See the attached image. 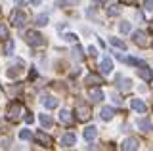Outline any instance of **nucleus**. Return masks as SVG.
Listing matches in <instances>:
<instances>
[{
	"label": "nucleus",
	"instance_id": "obj_25",
	"mask_svg": "<svg viewBox=\"0 0 153 151\" xmlns=\"http://www.w3.org/2000/svg\"><path fill=\"white\" fill-rule=\"evenodd\" d=\"M35 23H36L38 27L48 25V16H46V13H40V16H36V17H35Z\"/></svg>",
	"mask_w": 153,
	"mask_h": 151
},
{
	"label": "nucleus",
	"instance_id": "obj_24",
	"mask_svg": "<svg viewBox=\"0 0 153 151\" xmlns=\"http://www.w3.org/2000/svg\"><path fill=\"white\" fill-rule=\"evenodd\" d=\"M59 121H61V122H65V124H69V122L73 121V119H71V111L61 109V113H59Z\"/></svg>",
	"mask_w": 153,
	"mask_h": 151
},
{
	"label": "nucleus",
	"instance_id": "obj_21",
	"mask_svg": "<svg viewBox=\"0 0 153 151\" xmlns=\"http://www.w3.org/2000/svg\"><path fill=\"white\" fill-rule=\"evenodd\" d=\"M13 48H16V42L12 38H6V44H4V54L6 56H12L13 54Z\"/></svg>",
	"mask_w": 153,
	"mask_h": 151
},
{
	"label": "nucleus",
	"instance_id": "obj_10",
	"mask_svg": "<svg viewBox=\"0 0 153 151\" xmlns=\"http://www.w3.org/2000/svg\"><path fill=\"white\" fill-rule=\"evenodd\" d=\"M138 75H140V78H143L146 82H149L151 78H153V73H151V69L147 67V65H142V63H140V69H138Z\"/></svg>",
	"mask_w": 153,
	"mask_h": 151
},
{
	"label": "nucleus",
	"instance_id": "obj_18",
	"mask_svg": "<svg viewBox=\"0 0 153 151\" xmlns=\"http://www.w3.org/2000/svg\"><path fill=\"white\" fill-rule=\"evenodd\" d=\"M96 134H98V128H96V126H88V128H84V140L86 141H92L96 138Z\"/></svg>",
	"mask_w": 153,
	"mask_h": 151
},
{
	"label": "nucleus",
	"instance_id": "obj_35",
	"mask_svg": "<svg viewBox=\"0 0 153 151\" xmlns=\"http://www.w3.org/2000/svg\"><path fill=\"white\" fill-rule=\"evenodd\" d=\"M88 54L92 56V58H96V56H98V52H96V48H94V46H90V48H88Z\"/></svg>",
	"mask_w": 153,
	"mask_h": 151
},
{
	"label": "nucleus",
	"instance_id": "obj_28",
	"mask_svg": "<svg viewBox=\"0 0 153 151\" xmlns=\"http://www.w3.org/2000/svg\"><path fill=\"white\" fill-rule=\"evenodd\" d=\"M73 4H79V0H61V2H57V8H65V6H73Z\"/></svg>",
	"mask_w": 153,
	"mask_h": 151
},
{
	"label": "nucleus",
	"instance_id": "obj_37",
	"mask_svg": "<svg viewBox=\"0 0 153 151\" xmlns=\"http://www.w3.org/2000/svg\"><path fill=\"white\" fill-rule=\"evenodd\" d=\"M92 2H94V4H103L105 0H92Z\"/></svg>",
	"mask_w": 153,
	"mask_h": 151
},
{
	"label": "nucleus",
	"instance_id": "obj_36",
	"mask_svg": "<svg viewBox=\"0 0 153 151\" xmlns=\"http://www.w3.org/2000/svg\"><path fill=\"white\" fill-rule=\"evenodd\" d=\"M121 2H123V4H136L138 0H121Z\"/></svg>",
	"mask_w": 153,
	"mask_h": 151
},
{
	"label": "nucleus",
	"instance_id": "obj_29",
	"mask_svg": "<svg viewBox=\"0 0 153 151\" xmlns=\"http://www.w3.org/2000/svg\"><path fill=\"white\" fill-rule=\"evenodd\" d=\"M8 38V29L4 23H0V40H6Z\"/></svg>",
	"mask_w": 153,
	"mask_h": 151
},
{
	"label": "nucleus",
	"instance_id": "obj_20",
	"mask_svg": "<svg viewBox=\"0 0 153 151\" xmlns=\"http://www.w3.org/2000/svg\"><path fill=\"white\" fill-rule=\"evenodd\" d=\"M71 54H73V59H76V61H80L84 58V52H82V46H79L76 44L73 50H71Z\"/></svg>",
	"mask_w": 153,
	"mask_h": 151
},
{
	"label": "nucleus",
	"instance_id": "obj_33",
	"mask_svg": "<svg viewBox=\"0 0 153 151\" xmlns=\"http://www.w3.org/2000/svg\"><path fill=\"white\" fill-rule=\"evenodd\" d=\"M0 147L8 149V147H10V140H8V138H2V140H0Z\"/></svg>",
	"mask_w": 153,
	"mask_h": 151
},
{
	"label": "nucleus",
	"instance_id": "obj_26",
	"mask_svg": "<svg viewBox=\"0 0 153 151\" xmlns=\"http://www.w3.org/2000/svg\"><path fill=\"white\" fill-rule=\"evenodd\" d=\"M119 31H121L123 35H126V33H130V31H132V25H130L128 21H123L121 25H119Z\"/></svg>",
	"mask_w": 153,
	"mask_h": 151
},
{
	"label": "nucleus",
	"instance_id": "obj_38",
	"mask_svg": "<svg viewBox=\"0 0 153 151\" xmlns=\"http://www.w3.org/2000/svg\"><path fill=\"white\" fill-rule=\"evenodd\" d=\"M31 2H33V4H40V0H31Z\"/></svg>",
	"mask_w": 153,
	"mask_h": 151
},
{
	"label": "nucleus",
	"instance_id": "obj_34",
	"mask_svg": "<svg viewBox=\"0 0 153 151\" xmlns=\"http://www.w3.org/2000/svg\"><path fill=\"white\" fill-rule=\"evenodd\" d=\"M33 121H35L33 113H27V117H25V122H29V124H33Z\"/></svg>",
	"mask_w": 153,
	"mask_h": 151
},
{
	"label": "nucleus",
	"instance_id": "obj_23",
	"mask_svg": "<svg viewBox=\"0 0 153 151\" xmlns=\"http://www.w3.org/2000/svg\"><path fill=\"white\" fill-rule=\"evenodd\" d=\"M38 119H40V124H42V126H46V128H50V126L54 124V119H52L50 115H46V113H44V115H40Z\"/></svg>",
	"mask_w": 153,
	"mask_h": 151
},
{
	"label": "nucleus",
	"instance_id": "obj_5",
	"mask_svg": "<svg viewBox=\"0 0 153 151\" xmlns=\"http://www.w3.org/2000/svg\"><path fill=\"white\" fill-rule=\"evenodd\" d=\"M10 19H12L13 27H23L25 21H27V16L21 10H16V12H12V17H10Z\"/></svg>",
	"mask_w": 153,
	"mask_h": 151
},
{
	"label": "nucleus",
	"instance_id": "obj_15",
	"mask_svg": "<svg viewBox=\"0 0 153 151\" xmlns=\"http://www.w3.org/2000/svg\"><path fill=\"white\" fill-rule=\"evenodd\" d=\"M21 67H23V61H17V67H16V65H12V67L8 69V77L10 78L19 77V75H21Z\"/></svg>",
	"mask_w": 153,
	"mask_h": 151
},
{
	"label": "nucleus",
	"instance_id": "obj_11",
	"mask_svg": "<svg viewBox=\"0 0 153 151\" xmlns=\"http://www.w3.org/2000/svg\"><path fill=\"white\" fill-rule=\"evenodd\" d=\"M100 71H102L103 75H109L113 71V61L109 58H103L102 61H100Z\"/></svg>",
	"mask_w": 153,
	"mask_h": 151
},
{
	"label": "nucleus",
	"instance_id": "obj_32",
	"mask_svg": "<svg viewBox=\"0 0 153 151\" xmlns=\"http://www.w3.org/2000/svg\"><path fill=\"white\" fill-rule=\"evenodd\" d=\"M143 8H146L147 12H153V0H146V2H143Z\"/></svg>",
	"mask_w": 153,
	"mask_h": 151
},
{
	"label": "nucleus",
	"instance_id": "obj_22",
	"mask_svg": "<svg viewBox=\"0 0 153 151\" xmlns=\"http://www.w3.org/2000/svg\"><path fill=\"white\" fill-rule=\"evenodd\" d=\"M111 44L115 46V48H119V50H126V42L124 40H121V38H117V36H111Z\"/></svg>",
	"mask_w": 153,
	"mask_h": 151
},
{
	"label": "nucleus",
	"instance_id": "obj_9",
	"mask_svg": "<svg viewBox=\"0 0 153 151\" xmlns=\"http://www.w3.org/2000/svg\"><path fill=\"white\" fill-rule=\"evenodd\" d=\"M35 141H36L38 145H44V147L52 145V138H50V136H46L44 132H36V134H35Z\"/></svg>",
	"mask_w": 153,
	"mask_h": 151
},
{
	"label": "nucleus",
	"instance_id": "obj_30",
	"mask_svg": "<svg viewBox=\"0 0 153 151\" xmlns=\"http://www.w3.org/2000/svg\"><path fill=\"white\" fill-rule=\"evenodd\" d=\"M63 40L65 42H76V40H79V36H76L75 33H67V35L63 36Z\"/></svg>",
	"mask_w": 153,
	"mask_h": 151
},
{
	"label": "nucleus",
	"instance_id": "obj_3",
	"mask_svg": "<svg viewBox=\"0 0 153 151\" xmlns=\"http://www.w3.org/2000/svg\"><path fill=\"white\" fill-rule=\"evenodd\" d=\"M132 38H134V44L140 46V48H149V46H151V40L147 38V35L143 31H136L132 35Z\"/></svg>",
	"mask_w": 153,
	"mask_h": 151
},
{
	"label": "nucleus",
	"instance_id": "obj_14",
	"mask_svg": "<svg viewBox=\"0 0 153 151\" xmlns=\"http://www.w3.org/2000/svg\"><path fill=\"white\" fill-rule=\"evenodd\" d=\"M42 105H44L46 109H56V107H57V100L52 98V96H44V98H42Z\"/></svg>",
	"mask_w": 153,
	"mask_h": 151
},
{
	"label": "nucleus",
	"instance_id": "obj_19",
	"mask_svg": "<svg viewBox=\"0 0 153 151\" xmlns=\"http://www.w3.org/2000/svg\"><path fill=\"white\" fill-rule=\"evenodd\" d=\"M113 117H115V109H113V107H103V109H102V119L103 121H111Z\"/></svg>",
	"mask_w": 153,
	"mask_h": 151
},
{
	"label": "nucleus",
	"instance_id": "obj_6",
	"mask_svg": "<svg viewBox=\"0 0 153 151\" xmlns=\"http://www.w3.org/2000/svg\"><path fill=\"white\" fill-rule=\"evenodd\" d=\"M115 81H117V88H119V90H123V92H128L132 88V81H130V78H126V77H123V75H117Z\"/></svg>",
	"mask_w": 153,
	"mask_h": 151
},
{
	"label": "nucleus",
	"instance_id": "obj_31",
	"mask_svg": "<svg viewBox=\"0 0 153 151\" xmlns=\"http://www.w3.org/2000/svg\"><path fill=\"white\" fill-rule=\"evenodd\" d=\"M31 130H21V132H19V138H21V140H31Z\"/></svg>",
	"mask_w": 153,
	"mask_h": 151
},
{
	"label": "nucleus",
	"instance_id": "obj_4",
	"mask_svg": "<svg viewBox=\"0 0 153 151\" xmlns=\"http://www.w3.org/2000/svg\"><path fill=\"white\" fill-rule=\"evenodd\" d=\"M76 121H80V122H86L90 119V115H92V109H90L88 105H84V103H80V105H76Z\"/></svg>",
	"mask_w": 153,
	"mask_h": 151
},
{
	"label": "nucleus",
	"instance_id": "obj_27",
	"mask_svg": "<svg viewBox=\"0 0 153 151\" xmlns=\"http://www.w3.org/2000/svg\"><path fill=\"white\" fill-rule=\"evenodd\" d=\"M119 13H121V8L115 6V4L107 8V16H109V17H115V16H119Z\"/></svg>",
	"mask_w": 153,
	"mask_h": 151
},
{
	"label": "nucleus",
	"instance_id": "obj_12",
	"mask_svg": "<svg viewBox=\"0 0 153 151\" xmlns=\"http://www.w3.org/2000/svg\"><path fill=\"white\" fill-rule=\"evenodd\" d=\"M130 105H132V109H134V111H138V113H146V111H147L146 103H143L142 100H138V98L130 100Z\"/></svg>",
	"mask_w": 153,
	"mask_h": 151
},
{
	"label": "nucleus",
	"instance_id": "obj_16",
	"mask_svg": "<svg viewBox=\"0 0 153 151\" xmlns=\"http://www.w3.org/2000/svg\"><path fill=\"white\" fill-rule=\"evenodd\" d=\"M86 84H90V86H100V84H103V78L100 77V75H88L86 77Z\"/></svg>",
	"mask_w": 153,
	"mask_h": 151
},
{
	"label": "nucleus",
	"instance_id": "obj_7",
	"mask_svg": "<svg viewBox=\"0 0 153 151\" xmlns=\"http://www.w3.org/2000/svg\"><path fill=\"white\" fill-rule=\"evenodd\" d=\"M59 144H61V147H71V145H75L76 144V134H73V132H67V134L61 136Z\"/></svg>",
	"mask_w": 153,
	"mask_h": 151
},
{
	"label": "nucleus",
	"instance_id": "obj_39",
	"mask_svg": "<svg viewBox=\"0 0 153 151\" xmlns=\"http://www.w3.org/2000/svg\"><path fill=\"white\" fill-rule=\"evenodd\" d=\"M13 2H17V4H23V0H13Z\"/></svg>",
	"mask_w": 153,
	"mask_h": 151
},
{
	"label": "nucleus",
	"instance_id": "obj_2",
	"mask_svg": "<svg viewBox=\"0 0 153 151\" xmlns=\"http://www.w3.org/2000/svg\"><path fill=\"white\" fill-rule=\"evenodd\" d=\"M21 111H23V105H21V103H19V101H12L8 105V119L10 121H19Z\"/></svg>",
	"mask_w": 153,
	"mask_h": 151
},
{
	"label": "nucleus",
	"instance_id": "obj_8",
	"mask_svg": "<svg viewBox=\"0 0 153 151\" xmlns=\"http://www.w3.org/2000/svg\"><path fill=\"white\" fill-rule=\"evenodd\" d=\"M121 147H123V151H136L138 147H140V141H138L136 138H126L121 144Z\"/></svg>",
	"mask_w": 153,
	"mask_h": 151
},
{
	"label": "nucleus",
	"instance_id": "obj_1",
	"mask_svg": "<svg viewBox=\"0 0 153 151\" xmlns=\"http://www.w3.org/2000/svg\"><path fill=\"white\" fill-rule=\"evenodd\" d=\"M25 38H27L29 44H31V46H35V48H38V46H44V44H46L44 36H42L40 33H36V31H29L27 35H25Z\"/></svg>",
	"mask_w": 153,
	"mask_h": 151
},
{
	"label": "nucleus",
	"instance_id": "obj_17",
	"mask_svg": "<svg viewBox=\"0 0 153 151\" xmlns=\"http://www.w3.org/2000/svg\"><path fill=\"white\" fill-rule=\"evenodd\" d=\"M90 100H92V101H102L103 100V92L100 90L98 86H96V88H90Z\"/></svg>",
	"mask_w": 153,
	"mask_h": 151
},
{
	"label": "nucleus",
	"instance_id": "obj_13",
	"mask_svg": "<svg viewBox=\"0 0 153 151\" xmlns=\"http://www.w3.org/2000/svg\"><path fill=\"white\" fill-rule=\"evenodd\" d=\"M138 128L143 132H153V122L149 119H138Z\"/></svg>",
	"mask_w": 153,
	"mask_h": 151
}]
</instances>
